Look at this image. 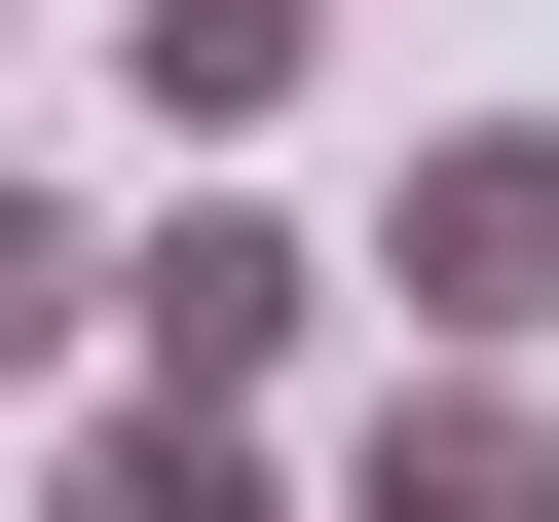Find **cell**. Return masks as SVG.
Returning <instances> with one entry per match:
<instances>
[{
  "label": "cell",
  "mask_w": 559,
  "mask_h": 522,
  "mask_svg": "<svg viewBox=\"0 0 559 522\" xmlns=\"http://www.w3.org/2000/svg\"><path fill=\"white\" fill-rule=\"evenodd\" d=\"M336 336V224H261V187H187V224H112V336L75 373H150V411H261Z\"/></svg>",
  "instance_id": "cell-1"
},
{
  "label": "cell",
  "mask_w": 559,
  "mask_h": 522,
  "mask_svg": "<svg viewBox=\"0 0 559 522\" xmlns=\"http://www.w3.org/2000/svg\"><path fill=\"white\" fill-rule=\"evenodd\" d=\"M373 299H411L448 373H522V336H559V112H448V150H411V224H373Z\"/></svg>",
  "instance_id": "cell-2"
},
{
  "label": "cell",
  "mask_w": 559,
  "mask_h": 522,
  "mask_svg": "<svg viewBox=\"0 0 559 522\" xmlns=\"http://www.w3.org/2000/svg\"><path fill=\"white\" fill-rule=\"evenodd\" d=\"M38 522H299L261 411H150V373H38Z\"/></svg>",
  "instance_id": "cell-3"
},
{
  "label": "cell",
  "mask_w": 559,
  "mask_h": 522,
  "mask_svg": "<svg viewBox=\"0 0 559 522\" xmlns=\"http://www.w3.org/2000/svg\"><path fill=\"white\" fill-rule=\"evenodd\" d=\"M336 522H559V411L411 336V373H373V448H336Z\"/></svg>",
  "instance_id": "cell-4"
},
{
  "label": "cell",
  "mask_w": 559,
  "mask_h": 522,
  "mask_svg": "<svg viewBox=\"0 0 559 522\" xmlns=\"http://www.w3.org/2000/svg\"><path fill=\"white\" fill-rule=\"evenodd\" d=\"M112 75H150L187 150H261V112H299V75H336V0H112Z\"/></svg>",
  "instance_id": "cell-5"
},
{
  "label": "cell",
  "mask_w": 559,
  "mask_h": 522,
  "mask_svg": "<svg viewBox=\"0 0 559 522\" xmlns=\"http://www.w3.org/2000/svg\"><path fill=\"white\" fill-rule=\"evenodd\" d=\"M75 336H112V224H75L38 150H0V373H75Z\"/></svg>",
  "instance_id": "cell-6"
}]
</instances>
